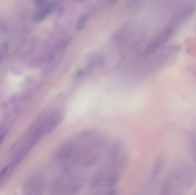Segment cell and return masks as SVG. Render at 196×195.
Returning a JSON list of instances; mask_svg holds the SVG:
<instances>
[{
	"label": "cell",
	"instance_id": "obj_1",
	"mask_svg": "<svg viewBox=\"0 0 196 195\" xmlns=\"http://www.w3.org/2000/svg\"><path fill=\"white\" fill-rule=\"evenodd\" d=\"M102 136L88 131L65 141L57 150L56 159L63 164L88 167L100 158L104 147Z\"/></svg>",
	"mask_w": 196,
	"mask_h": 195
},
{
	"label": "cell",
	"instance_id": "obj_2",
	"mask_svg": "<svg viewBox=\"0 0 196 195\" xmlns=\"http://www.w3.org/2000/svg\"><path fill=\"white\" fill-rule=\"evenodd\" d=\"M79 186V182L75 176L66 174L55 181V190L59 192V193H67L77 190Z\"/></svg>",
	"mask_w": 196,
	"mask_h": 195
},
{
	"label": "cell",
	"instance_id": "obj_3",
	"mask_svg": "<svg viewBox=\"0 0 196 195\" xmlns=\"http://www.w3.org/2000/svg\"><path fill=\"white\" fill-rule=\"evenodd\" d=\"M173 33V29L170 27L166 28L161 31L147 46L145 50V54L147 55H151L158 50L161 46H163L165 43L170 40Z\"/></svg>",
	"mask_w": 196,
	"mask_h": 195
},
{
	"label": "cell",
	"instance_id": "obj_4",
	"mask_svg": "<svg viewBox=\"0 0 196 195\" xmlns=\"http://www.w3.org/2000/svg\"><path fill=\"white\" fill-rule=\"evenodd\" d=\"M195 10L194 5H188L184 6L179 10L173 17V24H178L184 22L192 15Z\"/></svg>",
	"mask_w": 196,
	"mask_h": 195
},
{
	"label": "cell",
	"instance_id": "obj_5",
	"mask_svg": "<svg viewBox=\"0 0 196 195\" xmlns=\"http://www.w3.org/2000/svg\"><path fill=\"white\" fill-rule=\"evenodd\" d=\"M55 5L53 4H47L46 6H44L41 10H40L35 17V20L37 22H40L41 21L44 20L47 16L51 13L55 9Z\"/></svg>",
	"mask_w": 196,
	"mask_h": 195
},
{
	"label": "cell",
	"instance_id": "obj_6",
	"mask_svg": "<svg viewBox=\"0 0 196 195\" xmlns=\"http://www.w3.org/2000/svg\"><path fill=\"white\" fill-rule=\"evenodd\" d=\"M88 17L86 15H82L81 17L77 21L76 25V28L77 30H80L85 26L87 21Z\"/></svg>",
	"mask_w": 196,
	"mask_h": 195
},
{
	"label": "cell",
	"instance_id": "obj_7",
	"mask_svg": "<svg viewBox=\"0 0 196 195\" xmlns=\"http://www.w3.org/2000/svg\"><path fill=\"white\" fill-rule=\"evenodd\" d=\"M47 0H35V5L38 7H43L46 5Z\"/></svg>",
	"mask_w": 196,
	"mask_h": 195
},
{
	"label": "cell",
	"instance_id": "obj_8",
	"mask_svg": "<svg viewBox=\"0 0 196 195\" xmlns=\"http://www.w3.org/2000/svg\"><path fill=\"white\" fill-rule=\"evenodd\" d=\"M117 2V0H109L108 4L110 6H112V5H115Z\"/></svg>",
	"mask_w": 196,
	"mask_h": 195
}]
</instances>
